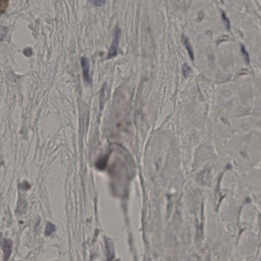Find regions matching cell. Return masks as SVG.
Returning <instances> with one entry per match:
<instances>
[{"mask_svg":"<svg viewBox=\"0 0 261 261\" xmlns=\"http://www.w3.org/2000/svg\"><path fill=\"white\" fill-rule=\"evenodd\" d=\"M105 246L107 252V261H113L114 258V253L113 249V243L109 239L105 238Z\"/></svg>","mask_w":261,"mask_h":261,"instance_id":"obj_4","label":"cell"},{"mask_svg":"<svg viewBox=\"0 0 261 261\" xmlns=\"http://www.w3.org/2000/svg\"><path fill=\"white\" fill-rule=\"evenodd\" d=\"M106 162H107V159L105 158H103L101 160H100V161L98 162V168L100 169H103L105 167V166H106Z\"/></svg>","mask_w":261,"mask_h":261,"instance_id":"obj_12","label":"cell"},{"mask_svg":"<svg viewBox=\"0 0 261 261\" xmlns=\"http://www.w3.org/2000/svg\"><path fill=\"white\" fill-rule=\"evenodd\" d=\"M0 245L2 246L4 252V260L7 261L9 260L10 257L11 252V248H12V242L10 240H8L6 239H3L2 241L0 238Z\"/></svg>","mask_w":261,"mask_h":261,"instance_id":"obj_2","label":"cell"},{"mask_svg":"<svg viewBox=\"0 0 261 261\" xmlns=\"http://www.w3.org/2000/svg\"><path fill=\"white\" fill-rule=\"evenodd\" d=\"M8 1L6 0H0V15L4 13L8 6Z\"/></svg>","mask_w":261,"mask_h":261,"instance_id":"obj_7","label":"cell"},{"mask_svg":"<svg viewBox=\"0 0 261 261\" xmlns=\"http://www.w3.org/2000/svg\"><path fill=\"white\" fill-rule=\"evenodd\" d=\"M92 4L94 5V6H103V5L105 3V1L103 0H94V1H90Z\"/></svg>","mask_w":261,"mask_h":261,"instance_id":"obj_11","label":"cell"},{"mask_svg":"<svg viewBox=\"0 0 261 261\" xmlns=\"http://www.w3.org/2000/svg\"><path fill=\"white\" fill-rule=\"evenodd\" d=\"M55 231V226L51 223H48L45 229V234L47 236L51 235Z\"/></svg>","mask_w":261,"mask_h":261,"instance_id":"obj_6","label":"cell"},{"mask_svg":"<svg viewBox=\"0 0 261 261\" xmlns=\"http://www.w3.org/2000/svg\"><path fill=\"white\" fill-rule=\"evenodd\" d=\"M241 51L242 54L243 55V57L244 58L245 60L248 63H249V55L248 54V52H246V50H245V47L243 46V45H242L241 47Z\"/></svg>","mask_w":261,"mask_h":261,"instance_id":"obj_10","label":"cell"},{"mask_svg":"<svg viewBox=\"0 0 261 261\" xmlns=\"http://www.w3.org/2000/svg\"><path fill=\"white\" fill-rule=\"evenodd\" d=\"M81 63L83 70V78L87 83H90L91 78L89 75V64L87 58L85 57L81 59Z\"/></svg>","mask_w":261,"mask_h":261,"instance_id":"obj_3","label":"cell"},{"mask_svg":"<svg viewBox=\"0 0 261 261\" xmlns=\"http://www.w3.org/2000/svg\"><path fill=\"white\" fill-rule=\"evenodd\" d=\"M182 71H183V75L184 76V77L186 78L189 75L191 71V68H190V67L187 64H184L183 66Z\"/></svg>","mask_w":261,"mask_h":261,"instance_id":"obj_8","label":"cell"},{"mask_svg":"<svg viewBox=\"0 0 261 261\" xmlns=\"http://www.w3.org/2000/svg\"><path fill=\"white\" fill-rule=\"evenodd\" d=\"M183 42L185 44V46L186 47L187 51L188 52L189 55L190 59H191L192 61L194 60V55H193V50H192L191 45L188 39L184 37L183 38Z\"/></svg>","mask_w":261,"mask_h":261,"instance_id":"obj_5","label":"cell"},{"mask_svg":"<svg viewBox=\"0 0 261 261\" xmlns=\"http://www.w3.org/2000/svg\"><path fill=\"white\" fill-rule=\"evenodd\" d=\"M121 36V29L118 27H116L115 30L114 35L113 38V42L111 45L109 50L108 58L114 57L117 54L118 46L119 44V39Z\"/></svg>","mask_w":261,"mask_h":261,"instance_id":"obj_1","label":"cell"},{"mask_svg":"<svg viewBox=\"0 0 261 261\" xmlns=\"http://www.w3.org/2000/svg\"><path fill=\"white\" fill-rule=\"evenodd\" d=\"M222 19L223 20V21H224V24H225L226 29H228V30H230V27H231L230 22H229V20L227 18V17H226L225 12H222Z\"/></svg>","mask_w":261,"mask_h":261,"instance_id":"obj_9","label":"cell"}]
</instances>
